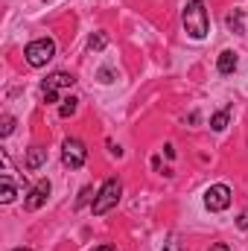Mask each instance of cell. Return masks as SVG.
Segmentation results:
<instances>
[{"mask_svg":"<svg viewBox=\"0 0 248 251\" xmlns=\"http://www.w3.org/2000/svg\"><path fill=\"white\" fill-rule=\"evenodd\" d=\"M184 32L193 41H204L210 32V21H207V9L204 0H190L184 6Z\"/></svg>","mask_w":248,"mask_h":251,"instance_id":"6da1fadb","label":"cell"},{"mask_svg":"<svg viewBox=\"0 0 248 251\" xmlns=\"http://www.w3.org/2000/svg\"><path fill=\"white\" fill-rule=\"evenodd\" d=\"M120 196H123V184H120V178H108L99 193L94 196V216H102V213H108L111 207H117V201H120Z\"/></svg>","mask_w":248,"mask_h":251,"instance_id":"7a4b0ae2","label":"cell"},{"mask_svg":"<svg viewBox=\"0 0 248 251\" xmlns=\"http://www.w3.org/2000/svg\"><path fill=\"white\" fill-rule=\"evenodd\" d=\"M53 56H56V41L53 38H35L24 50V59H26L29 67H44Z\"/></svg>","mask_w":248,"mask_h":251,"instance_id":"3957f363","label":"cell"},{"mask_svg":"<svg viewBox=\"0 0 248 251\" xmlns=\"http://www.w3.org/2000/svg\"><path fill=\"white\" fill-rule=\"evenodd\" d=\"M88 161V149L79 137H67L62 143V164L67 170H82Z\"/></svg>","mask_w":248,"mask_h":251,"instance_id":"277c9868","label":"cell"},{"mask_svg":"<svg viewBox=\"0 0 248 251\" xmlns=\"http://www.w3.org/2000/svg\"><path fill=\"white\" fill-rule=\"evenodd\" d=\"M228 204H231V187H228V184H213V187L204 190V207H207V210L219 213V210H225Z\"/></svg>","mask_w":248,"mask_h":251,"instance_id":"5b68a950","label":"cell"},{"mask_svg":"<svg viewBox=\"0 0 248 251\" xmlns=\"http://www.w3.org/2000/svg\"><path fill=\"white\" fill-rule=\"evenodd\" d=\"M50 181H47V178H44V181H38V184H35V187L29 190V196H26V201H24V207H26V210H38V207H41V204H44V201H47V196H50Z\"/></svg>","mask_w":248,"mask_h":251,"instance_id":"8992f818","label":"cell"},{"mask_svg":"<svg viewBox=\"0 0 248 251\" xmlns=\"http://www.w3.org/2000/svg\"><path fill=\"white\" fill-rule=\"evenodd\" d=\"M73 73H64V70H56V73H50L47 79H44V85L41 88H50V91H59V88H73Z\"/></svg>","mask_w":248,"mask_h":251,"instance_id":"52a82bcc","label":"cell"},{"mask_svg":"<svg viewBox=\"0 0 248 251\" xmlns=\"http://www.w3.org/2000/svg\"><path fill=\"white\" fill-rule=\"evenodd\" d=\"M237 64H240V59H237V53L234 50H222L219 53V62H216V67H219V73H234L237 70Z\"/></svg>","mask_w":248,"mask_h":251,"instance_id":"ba28073f","label":"cell"},{"mask_svg":"<svg viewBox=\"0 0 248 251\" xmlns=\"http://www.w3.org/2000/svg\"><path fill=\"white\" fill-rule=\"evenodd\" d=\"M44 161H47V149L32 146V149H29V155H26V170H38Z\"/></svg>","mask_w":248,"mask_h":251,"instance_id":"9c48e42d","label":"cell"},{"mask_svg":"<svg viewBox=\"0 0 248 251\" xmlns=\"http://www.w3.org/2000/svg\"><path fill=\"white\" fill-rule=\"evenodd\" d=\"M12 199H15V184H12V178H9V176H3V178H0V201H3V204H9Z\"/></svg>","mask_w":248,"mask_h":251,"instance_id":"30bf717a","label":"cell"},{"mask_svg":"<svg viewBox=\"0 0 248 251\" xmlns=\"http://www.w3.org/2000/svg\"><path fill=\"white\" fill-rule=\"evenodd\" d=\"M105 44H108L105 32H94V35L88 38V50H91V53H99V50H105Z\"/></svg>","mask_w":248,"mask_h":251,"instance_id":"8fae6325","label":"cell"},{"mask_svg":"<svg viewBox=\"0 0 248 251\" xmlns=\"http://www.w3.org/2000/svg\"><path fill=\"white\" fill-rule=\"evenodd\" d=\"M76 108H79V100L76 97H67V100H62V108H59V117H73L76 114Z\"/></svg>","mask_w":248,"mask_h":251,"instance_id":"7c38bea8","label":"cell"},{"mask_svg":"<svg viewBox=\"0 0 248 251\" xmlns=\"http://www.w3.org/2000/svg\"><path fill=\"white\" fill-rule=\"evenodd\" d=\"M210 128H213V131H225V128H228V111L213 114V117H210Z\"/></svg>","mask_w":248,"mask_h":251,"instance_id":"4fadbf2b","label":"cell"},{"mask_svg":"<svg viewBox=\"0 0 248 251\" xmlns=\"http://www.w3.org/2000/svg\"><path fill=\"white\" fill-rule=\"evenodd\" d=\"M228 26H231L234 32H243V9H234V12L228 15Z\"/></svg>","mask_w":248,"mask_h":251,"instance_id":"5bb4252c","label":"cell"},{"mask_svg":"<svg viewBox=\"0 0 248 251\" xmlns=\"http://www.w3.org/2000/svg\"><path fill=\"white\" fill-rule=\"evenodd\" d=\"M12 131H15V117L6 114V117H3V126H0V137H9Z\"/></svg>","mask_w":248,"mask_h":251,"instance_id":"9a60e30c","label":"cell"},{"mask_svg":"<svg viewBox=\"0 0 248 251\" xmlns=\"http://www.w3.org/2000/svg\"><path fill=\"white\" fill-rule=\"evenodd\" d=\"M97 79H99V82H102V85H111V82H114V79H117V73H114V70H111V67H102V70H99V73H97Z\"/></svg>","mask_w":248,"mask_h":251,"instance_id":"2e32d148","label":"cell"},{"mask_svg":"<svg viewBox=\"0 0 248 251\" xmlns=\"http://www.w3.org/2000/svg\"><path fill=\"white\" fill-rule=\"evenodd\" d=\"M41 97H44V102L50 105V102H59V91H50V88H41Z\"/></svg>","mask_w":248,"mask_h":251,"instance_id":"e0dca14e","label":"cell"},{"mask_svg":"<svg viewBox=\"0 0 248 251\" xmlns=\"http://www.w3.org/2000/svg\"><path fill=\"white\" fill-rule=\"evenodd\" d=\"M91 193H94V187H82V193H79V201H76V204H79V207H82V204H88V201H91Z\"/></svg>","mask_w":248,"mask_h":251,"instance_id":"ac0fdd59","label":"cell"},{"mask_svg":"<svg viewBox=\"0 0 248 251\" xmlns=\"http://www.w3.org/2000/svg\"><path fill=\"white\" fill-rule=\"evenodd\" d=\"M237 225H240L243 231H248V210H243V213H240V219H237Z\"/></svg>","mask_w":248,"mask_h":251,"instance_id":"d6986e66","label":"cell"},{"mask_svg":"<svg viewBox=\"0 0 248 251\" xmlns=\"http://www.w3.org/2000/svg\"><path fill=\"white\" fill-rule=\"evenodd\" d=\"M210 251H231L225 243H216V246H210Z\"/></svg>","mask_w":248,"mask_h":251,"instance_id":"ffe728a7","label":"cell"},{"mask_svg":"<svg viewBox=\"0 0 248 251\" xmlns=\"http://www.w3.org/2000/svg\"><path fill=\"white\" fill-rule=\"evenodd\" d=\"M164 251H181V249H178V243H167V246H164Z\"/></svg>","mask_w":248,"mask_h":251,"instance_id":"44dd1931","label":"cell"},{"mask_svg":"<svg viewBox=\"0 0 248 251\" xmlns=\"http://www.w3.org/2000/svg\"><path fill=\"white\" fill-rule=\"evenodd\" d=\"M94 251H117L114 246H99V249H94Z\"/></svg>","mask_w":248,"mask_h":251,"instance_id":"7402d4cb","label":"cell"},{"mask_svg":"<svg viewBox=\"0 0 248 251\" xmlns=\"http://www.w3.org/2000/svg\"><path fill=\"white\" fill-rule=\"evenodd\" d=\"M12 251H32V249H12Z\"/></svg>","mask_w":248,"mask_h":251,"instance_id":"603a6c76","label":"cell"},{"mask_svg":"<svg viewBox=\"0 0 248 251\" xmlns=\"http://www.w3.org/2000/svg\"><path fill=\"white\" fill-rule=\"evenodd\" d=\"M44 3H56V0H44Z\"/></svg>","mask_w":248,"mask_h":251,"instance_id":"cb8c5ba5","label":"cell"}]
</instances>
